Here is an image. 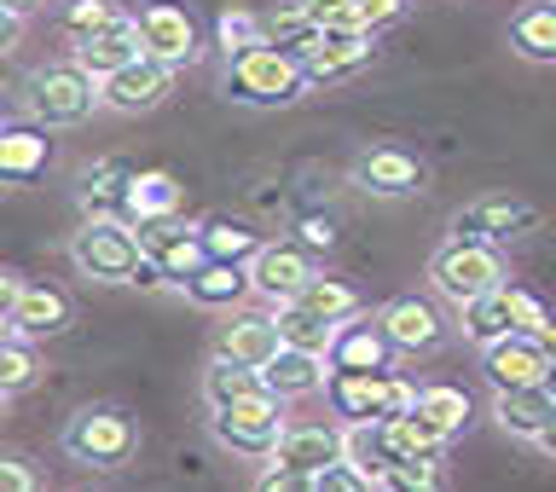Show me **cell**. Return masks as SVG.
I'll use <instances>...</instances> for the list:
<instances>
[{
    "label": "cell",
    "mask_w": 556,
    "mask_h": 492,
    "mask_svg": "<svg viewBox=\"0 0 556 492\" xmlns=\"http://www.w3.org/2000/svg\"><path fill=\"white\" fill-rule=\"evenodd\" d=\"M7 400H12V394H7V389H0V412H7Z\"/></svg>",
    "instance_id": "681fc988"
},
{
    "label": "cell",
    "mask_w": 556,
    "mask_h": 492,
    "mask_svg": "<svg viewBox=\"0 0 556 492\" xmlns=\"http://www.w3.org/2000/svg\"><path fill=\"white\" fill-rule=\"evenodd\" d=\"M302 232H307V243H337V232H330V220H307Z\"/></svg>",
    "instance_id": "7bdbcfd3"
},
{
    "label": "cell",
    "mask_w": 556,
    "mask_h": 492,
    "mask_svg": "<svg viewBox=\"0 0 556 492\" xmlns=\"http://www.w3.org/2000/svg\"><path fill=\"white\" fill-rule=\"evenodd\" d=\"M134 232H139V250H146L156 267H163L174 285L186 290V278L203 267V261H215L208 255V243H203V226H186L180 215H151V220H134Z\"/></svg>",
    "instance_id": "ba28073f"
},
{
    "label": "cell",
    "mask_w": 556,
    "mask_h": 492,
    "mask_svg": "<svg viewBox=\"0 0 556 492\" xmlns=\"http://www.w3.org/2000/svg\"><path fill=\"white\" fill-rule=\"evenodd\" d=\"M377 325L389 330V342L400 348V354H429V348H441V337H446L441 313H434L429 302H417V295L389 302V307L377 313Z\"/></svg>",
    "instance_id": "ac0fdd59"
},
{
    "label": "cell",
    "mask_w": 556,
    "mask_h": 492,
    "mask_svg": "<svg viewBox=\"0 0 556 492\" xmlns=\"http://www.w3.org/2000/svg\"><path fill=\"white\" fill-rule=\"evenodd\" d=\"M325 400H330V412H337L342 424H365V417H400V412H412L417 389H412L406 377H394V371H342V365H330Z\"/></svg>",
    "instance_id": "5b68a950"
},
{
    "label": "cell",
    "mask_w": 556,
    "mask_h": 492,
    "mask_svg": "<svg viewBox=\"0 0 556 492\" xmlns=\"http://www.w3.org/2000/svg\"><path fill=\"white\" fill-rule=\"evenodd\" d=\"M134 59H146V35H139V17H128V12H122L116 24L93 29L87 41H76V64H81V70H93L99 81L111 76V70L134 64Z\"/></svg>",
    "instance_id": "9a60e30c"
},
{
    "label": "cell",
    "mask_w": 556,
    "mask_h": 492,
    "mask_svg": "<svg viewBox=\"0 0 556 492\" xmlns=\"http://www.w3.org/2000/svg\"><path fill=\"white\" fill-rule=\"evenodd\" d=\"M203 243H208V255H215V261H250L255 250H261V238L250 232V226H243V220H208L203 226Z\"/></svg>",
    "instance_id": "836d02e7"
},
{
    "label": "cell",
    "mask_w": 556,
    "mask_h": 492,
    "mask_svg": "<svg viewBox=\"0 0 556 492\" xmlns=\"http://www.w3.org/2000/svg\"><path fill=\"white\" fill-rule=\"evenodd\" d=\"M70 319H76V307H70V295L52 290V285H24V295H17V307H12L17 337H29V342L59 337V330H70Z\"/></svg>",
    "instance_id": "7402d4cb"
},
{
    "label": "cell",
    "mask_w": 556,
    "mask_h": 492,
    "mask_svg": "<svg viewBox=\"0 0 556 492\" xmlns=\"http://www.w3.org/2000/svg\"><path fill=\"white\" fill-rule=\"evenodd\" d=\"M116 17H122V7H116V0H70V7L59 12V35H64L70 47H76V41H87L93 29L116 24Z\"/></svg>",
    "instance_id": "d6a6232c"
},
{
    "label": "cell",
    "mask_w": 556,
    "mask_h": 492,
    "mask_svg": "<svg viewBox=\"0 0 556 492\" xmlns=\"http://www.w3.org/2000/svg\"><path fill=\"white\" fill-rule=\"evenodd\" d=\"M412 417H417L424 429H434L441 441H452V434L469 424V394H464V389H446V382H429V389H417Z\"/></svg>",
    "instance_id": "484cf974"
},
{
    "label": "cell",
    "mask_w": 556,
    "mask_h": 492,
    "mask_svg": "<svg viewBox=\"0 0 556 492\" xmlns=\"http://www.w3.org/2000/svg\"><path fill=\"white\" fill-rule=\"evenodd\" d=\"M278 348H285V337H278V319L273 313H226L220 337H215V354L226 359H243V365H267Z\"/></svg>",
    "instance_id": "2e32d148"
},
{
    "label": "cell",
    "mask_w": 556,
    "mask_h": 492,
    "mask_svg": "<svg viewBox=\"0 0 556 492\" xmlns=\"http://www.w3.org/2000/svg\"><path fill=\"white\" fill-rule=\"evenodd\" d=\"M261 377H267V389L278 400H302V394H319L325 377H330V359L313 354V348H278V354L261 365Z\"/></svg>",
    "instance_id": "ffe728a7"
},
{
    "label": "cell",
    "mask_w": 556,
    "mask_h": 492,
    "mask_svg": "<svg viewBox=\"0 0 556 492\" xmlns=\"http://www.w3.org/2000/svg\"><path fill=\"white\" fill-rule=\"evenodd\" d=\"M261 389H267V377H261L255 365H243V359H226V354H215L208 371H203V400L208 406H232V400L261 394Z\"/></svg>",
    "instance_id": "83f0119b"
},
{
    "label": "cell",
    "mask_w": 556,
    "mask_h": 492,
    "mask_svg": "<svg viewBox=\"0 0 556 492\" xmlns=\"http://www.w3.org/2000/svg\"><path fill=\"white\" fill-rule=\"evenodd\" d=\"M533 446H545V452H551V458H556V424H551L545 434H539V441H533Z\"/></svg>",
    "instance_id": "bcb514c9"
},
{
    "label": "cell",
    "mask_w": 556,
    "mask_h": 492,
    "mask_svg": "<svg viewBox=\"0 0 556 492\" xmlns=\"http://www.w3.org/2000/svg\"><path fill=\"white\" fill-rule=\"evenodd\" d=\"M302 12L313 29H365L359 0H302Z\"/></svg>",
    "instance_id": "d590c367"
},
{
    "label": "cell",
    "mask_w": 556,
    "mask_h": 492,
    "mask_svg": "<svg viewBox=\"0 0 556 492\" xmlns=\"http://www.w3.org/2000/svg\"><path fill=\"white\" fill-rule=\"evenodd\" d=\"M7 337H17V325H12V313H0V342Z\"/></svg>",
    "instance_id": "7dc6e473"
},
{
    "label": "cell",
    "mask_w": 556,
    "mask_h": 492,
    "mask_svg": "<svg viewBox=\"0 0 556 492\" xmlns=\"http://www.w3.org/2000/svg\"><path fill=\"white\" fill-rule=\"evenodd\" d=\"M139 35H146V52L151 59H163V64H191L198 59V24L180 12V7H168V0H156V7L139 12Z\"/></svg>",
    "instance_id": "5bb4252c"
},
{
    "label": "cell",
    "mask_w": 556,
    "mask_h": 492,
    "mask_svg": "<svg viewBox=\"0 0 556 492\" xmlns=\"http://www.w3.org/2000/svg\"><path fill=\"white\" fill-rule=\"evenodd\" d=\"M510 47L521 59H539V64H556V0L545 7H528L510 24Z\"/></svg>",
    "instance_id": "f546056e"
},
{
    "label": "cell",
    "mask_w": 556,
    "mask_h": 492,
    "mask_svg": "<svg viewBox=\"0 0 556 492\" xmlns=\"http://www.w3.org/2000/svg\"><path fill=\"white\" fill-rule=\"evenodd\" d=\"M64 452L81 469H122L139 452V429L116 406H87L64 424Z\"/></svg>",
    "instance_id": "8992f818"
},
{
    "label": "cell",
    "mask_w": 556,
    "mask_h": 492,
    "mask_svg": "<svg viewBox=\"0 0 556 492\" xmlns=\"http://www.w3.org/2000/svg\"><path fill=\"white\" fill-rule=\"evenodd\" d=\"M545 389H551V394H556V365H551V377H545Z\"/></svg>",
    "instance_id": "c3c4849f"
},
{
    "label": "cell",
    "mask_w": 556,
    "mask_h": 492,
    "mask_svg": "<svg viewBox=\"0 0 556 492\" xmlns=\"http://www.w3.org/2000/svg\"><path fill=\"white\" fill-rule=\"evenodd\" d=\"M93 104H99V76L81 70L76 59L41 64L29 76V116L41 128H76V122L93 116Z\"/></svg>",
    "instance_id": "277c9868"
},
{
    "label": "cell",
    "mask_w": 556,
    "mask_h": 492,
    "mask_svg": "<svg viewBox=\"0 0 556 492\" xmlns=\"http://www.w3.org/2000/svg\"><path fill=\"white\" fill-rule=\"evenodd\" d=\"M342 458V429L337 424H302V429H285V441H278V452L267 464H285V469H295L302 476V487H307V476L313 469H325V464H337Z\"/></svg>",
    "instance_id": "d6986e66"
},
{
    "label": "cell",
    "mask_w": 556,
    "mask_h": 492,
    "mask_svg": "<svg viewBox=\"0 0 556 492\" xmlns=\"http://www.w3.org/2000/svg\"><path fill=\"white\" fill-rule=\"evenodd\" d=\"M539 209L533 203H521V198H481V203H469L452 215V238H476V243H516V238H528L539 232Z\"/></svg>",
    "instance_id": "30bf717a"
},
{
    "label": "cell",
    "mask_w": 556,
    "mask_h": 492,
    "mask_svg": "<svg viewBox=\"0 0 556 492\" xmlns=\"http://www.w3.org/2000/svg\"><path fill=\"white\" fill-rule=\"evenodd\" d=\"M458 325H464V337L476 342V348H493L498 337H510V330H516L504 290H486V295H476V302H464L458 307Z\"/></svg>",
    "instance_id": "f1b7e54d"
},
{
    "label": "cell",
    "mask_w": 556,
    "mask_h": 492,
    "mask_svg": "<svg viewBox=\"0 0 556 492\" xmlns=\"http://www.w3.org/2000/svg\"><path fill=\"white\" fill-rule=\"evenodd\" d=\"M35 371H41V365H35L29 337H7V342H0V389H7V394H24L29 382H35Z\"/></svg>",
    "instance_id": "e575fe53"
},
{
    "label": "cell",
    "mask_w": 556,
    "mask_h": 492,
    "mask_svg": "<svg viewBox=\"0 0 556 492\" xmlns=\"http://www.w3.org/2000/svg\"><path fill=\"white\" fill-rule=\"evenodd\" d=\"M52 163V139L47 128H0V186H29L35 174Z\"/></svg>",
    "instance_id": "cb8c5ba5"
},
{
    "label": "cell",
    "mask_w": 556,
    "mask_h": 492,
    "mask_svg": "<svg viewBox=\"0 0 556 492\" xmlns=\"http://www.w3.org/2000/svg\"><path fill=\"white\" fill-rule=\"evenodd\" d=\"M295 302H307L313 313H325V319H359V290L354 285H342V278H319V273H313L307 278V290L302 295H295Z\"/></svg>",
    "instance_id": "1f68e13d"
},
{
    "label": "cell",
    "mask_w": 556,
    "mask_h": 492,
    "mask_svg": "<svg viewBox=\"0 0 556 492\" xmlns=\"http://www.w3.org/2000/svg\"><path fill=\"white\" fill-rule=\"evenodd\" d=\"M400 7H406V0H359V17H365V29H382L400 17Z\"/></svg>",
    "instance_id": "ab89813d"
},
{
    "label": "cell",
    "mask_w": 556,
    "mask_h": 492,
    "mask_svg": "<svg viewBox=\"0 0 556 492\" xmlns=\"http://www.w3.org/2000/svg\"><path fill=\"white\" fill-rule=\"evenodd\" d=\"M255 41H267L255 12H220V47H226V59L243 52V47H255Z\"/></svg>",
    "instance_id": "8d00e7d4"
},
{
    "label": "cell",
    "mask_w": 556,
    "mask_h": 492,
    "mask_svg": "<svg viewBox=\"0 0 556 492\" xmlns=\"http://www.w3.org/2000/svg\"><path fill=\"white\" fill-rule=\"evenodd\" d=\"M70 261H76V273L93 278V285H134V267L146 261V250H139V232L128 220L87 215L81 232L70 238Z\"/></svg>",
    "instance_id": "3957f363"
},
{
    "label": "cell",
    "mask_w": 556,
    "mask_h": 492,
    "mask_svg": "<svg viewBox=\"0 0 556 492\" xmlns=\"http://www.w3.org/2000/svg\"><path fill=\"white\" fill-rule=\"evenodd\" d=\"M307 278H313V261L302 243H261V250L250 255V285L261 302H295V295L307 290Z\"/></svg>",
    "instance_id": "8fae6325"
},
{
    "label": "cell",
    "mask_w": 556,
    "mask_h": 492,
    "mask_svg": "<svg viewBox=\"0 0 556 492\" xmlns=\"http://www.w3.org/2000/svg\"><path fill=\"white\" fill-rule=\"evenodd\" d=\"M493 417H498L504 434H516V441H539V434L556 424V394L545 389V382H528V389H498Z\"/></svg>",
    "instance_id": "e0dca14e"
},
{
    "label": "cell",
    "mask_w": 556,
    "mask_h": 492,
    "mask_svg": "<svg viewBox=\"0 0 556 492\" xmlns=\"http://www.w3.org/2000/svg\"><path fill=\"white\" fill-rule=\"evenodd\" d=\"M0 128H7V122H0Z\"/></svg>",
    "instance_id": "f907efd6"
},
{
    "label": "cell",
    "mask_w": 556,
    "mask_h": 492,
    "mask_svg": "<svg viewBox=\"0 0 556 492\" xmlns=\"http://www.w3.org/2000/svg\"><path fill=\"white\" fill-rule=\"evenodd\" d=\"M285 400L273 389L243 394L232 406H208V434L232 452V458H273L278 441H285Z\"/></svg>",
    "instance_id": "7a4b0ae2"
},
{
    "label": "cell",
    "mask_w": 556,
    "mask_h": 492,
    "mask_svg": "<svg viewBox=\"0 0 556 492\" xmlns=\"http://www.w3.org/2000/svg\"><path fill=\"white\" fill-rule=\"evenodd\" d=\"M307 76L313 81H342V76H359L371 64V29H319L302 52Z\"/></svg>",
    "instance_id": "4fadbf2b"
},
{
    "label": "cell",
    "mask_w": 556,
    "mask_h": 492,
    "mask_svg": "<svg viewBox=\"0 0 556 492\" xmlns=\"http://www.w3.org/2000/svg\"><path fill=\"white\" fill-rule=\"evenodd\" d=\"M539 348H545L551 365H556V319H545V330H539Z\"/></svg>",
    "instance_id": "ee69618b"
},
{
    "label": "cell",
    "mask_w": 556,
    "mask_h": 492,
    "mask_svg": "<svg viewBox=\"0 0 556 492\" xmlns=\"http://www.w3.org/2000/svg\"><path fill=\"white\" fill-rule=\"evenodd\" d=\"M17 41H24V12L0 7V59H7V52H17Z\"/></svg>",
    "instance_id": "60d3db41"
},
{
    "label": "cell",
    "mask_w": 556,
    "mask_h": 492,
    "mask_svg": "<svg viewBox=\"0 0 556 492\" xmlns=\"http://www.w3.org/2000/svg\"><path fill=\"white\" fill-rule=\"evenodd\" d=\"M41 481H35V469H24L17 458H0V492H35Z\"/></svg>",
    "instance_id": "f35d334b"
},
{
    "label": "cell",
    "mask_w": 556,
    "mask_h": 492,
    "mask_svg": "<svg viewBox=\"0 0 556 492\" xmlns=\"http://www.w3.org/2000/svg\"><path fill=\"white\" fill-rule=\"evenodd\" d=\"M174 93V64H163V59H134V64H122V70H111V76L99 81V104L104 111H116V116H146V111H156Z\"/></svg>",
    "instance_id": "9c48e42d"
},
{
    "label": "cell",
    "mask_w": 556,
    "mask_h": 492,
    "mask_svg": "<svg viewBox=\"0 0 556 492\" xmlns=\"http://www.w3.org/2000/svg\"><path fill=\"white\" fill-rule=\"evenodd\" d=\"M313 87L302 52L290 47H273V41H255L226 59V99L238 104H255V111H273V104H295Z\"/></svg>",
    "instance_id": "6da1fadb"
},
{
    "label": "cell",
    "mask_w": 556,
    "mask_h": 492,
    "mask_svg": "<svg viewBox=\"0 0 556 492\" xmlns=\"http://www.w3.org/2000/svg\"><path fill=\"white\" fill-rule=\"evenodd\" d=\"M0 7H12V12H24V17H29L35 7H41V0H0Z\"/></svg>",
    "instance_id": "f6af8a7d"
},
{
    "label": "cell",
    "mask_w": 556,
    "mask_h": 492,
    "mask_svg": "<svg viewBox=\"0 0 556 492\" xmlns=\"http://www.w3.org/2000/svg\"><path fill=\"white\" fill-rule=\"evenodd\" d=\"M429 285H434L441 302L464 307V302H476V295H486V290H504V255L493 250V243L452 238L446 250L429 261Z\"/></svg>",
    "instance_id": "52a82bcc"
},
{
    "label": "cell",
    "mask_w": 556,
    "mask_h": 492,
    "mask_svg": "<svg viewBox=\"0 0 556 492\" xmlns=\"http://www.w3.org/2000/svg\"><path fill=\"white\" fill-rule=\"evenodd\" d=\"M122 209H128V220L174 215L180 209V186H174V174H134L128 191H122Z\"/></svg>",
    "instance_id": "4dcf8cb0"
},
{
    "label": "cell",
    "mask_w": 556,
    "mask_h": 492,
    "mask_svg": "<svg viewBox=\"0 0 556 492\" xmlns=\"http://www.w3.org/2000/svg\"><path fill=\"white\" fill-rule=\"evenodd\" d=\"M354 180L371 191V198H412L417 180H424V168H417V156L382 146V151H365L354 163Z\"/></svg>",
    "instance_id": "603a6c76"
},
{
    "label": "cell",
    "mask_w": 556,
    "mask_h": 492,
    "mask_svg": "<svg viewBox=\"0 0 556 492\" xmlns=\"http://www.w3.org/2000/svg\"><path fill=\"white\" fill-rule=\"evenodd\" d=\"M278 319V337H285L290 348H313V354H330V342H337V319H325V313H313L307 302H278L273 307Z\"/></svg>",
    "instance_id": "4316f807"
},
{
    "label": "cell",
    "mask_w": 556,
    "mask_h": 492,
    "mask_svg": "<svg viewBox=\"0 0 556 492\" xmlns=\"http://www.w3.org/2000/svg\"><path fill=\"white\" fill-rule=\"evenodd\" d=\"M481 371L493 382V394L498 389H528V382L551 377V354L539 348V337H528V330H510V337H498L493 348H481Z\"/></svg>",
    "instance_id": "7c38bea8"
},
{
    "label": "cell",
    "mask_w": 556,
    "mask_h": 492,
    "mask_svg": "<svg viewBox=\"0 0 556 492\" xmlns=\"http://www.w3.org/2000/svg\"><path fill=\"white\" fill-rule=\"evenodd\" d=\"M186 295L203 307H238L243 295H255L250 261H203V267L186 278Z\"/></svg>",
    "instance_id": "d4e9b609"
},
{
    "label": "cell",
    "mask_w": 556,
    "mask_h": 492,
    "mask_svg": "<svg viewBox=\"0 0 556 492\" xmlns=\"http://www.w3.org/2000/svg\"><path fill=\"white\" fill-rule=\"evenodd\" d=\"M17 295H24V278H17L12 267H0V313H12Z\"/></svg>",
    "instance_id": "b9f144b4"
},
{
    "label": "cell",
    "mask_w": 556,
    "mask_h": 492,
    "mask_svg": "<svg viewBox=\"0 0 556 492\" xmlns=\"http://www.w3.org/2000/svg\"><path fill=\"white\" fill-rule=\"evenodd\" d=\"M400 354V348L389 342V330H382L377 319H365V325H348L337 330V342H330V365H342V371H389V359Z\"/></svg>",
    "instance_id": "44dd1931"
},
{
    "label": "cell",
    "mask_w": 556,
    "mask_h": 492,
    "mask_svg": "<svg viewBox=\"0 0 556 492\" xmlns=\"http://www.w3.org/2000/svg\"><path fill=\"white\" fill-rule=\"evenodd\" d=\"M504 302H510V319H516V330H528V337H539V330H545V319L551 313L533 302L528 290H516V285H504Z\"/></svg>",
    "instance_id": "74e56055"
}]
</instances>
